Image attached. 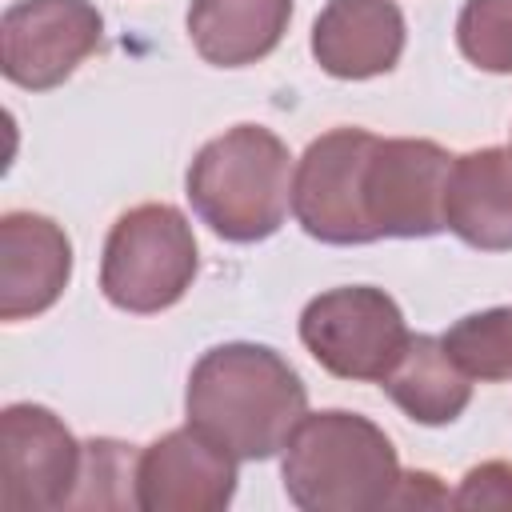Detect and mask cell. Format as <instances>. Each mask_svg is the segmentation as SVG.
<instances>
[{
  "label": "cell",
  "instance_id": "cell-1",
  "mask_svg": "<svg viewBox=\"0 0 512 512\" xmlns=\"http://www.w3.org/2000/svg\"><path fill=\"white\" fill-rule=\"evenodd\" d=\"M308 408L300 372L264 344L208 348L184 392V412L196 432L236 460H268L284 448Z\"/></svg>",
  "mask_w": 512,
  "mask_h": 512
},
{
  "label": "cell",
  "instance_id": "cell-2",
  "mask_svg": "<svg viewBox=\"0 0 512 512\" xmlns=\"http://www.w3.org/2000/svg\"><path fill=\"white\" fill-rule=\"evenodd\" d=\"M280 476L304 512H372L392 504L400 460L368 416L328 408L300 416L280 448Z\"/></svg>",
  "mask_w": 512,
  "mask_h": 512
},
{
  "label": "cell",
  "instance_id": "cell-3",
  "mask_svg": "<svg viewBox=\"0 0 512 512\" xmlns=\"http://www.w3.org/2000/svg\"><path fill=\"white\" fill-rule=\"evenodd\" d=\"M292 172L288 144L276 132L236 124L196 152L188 168V200L216 236L252 244L284 224L292 204Z\"/></svg>",
  "mask_w": 512,
  "mask_h": 512
},
{
  "label": "cell",
  "instance_id": "cell-4",
  "mask_svg": "<svg viewBox=\"0 0 512 512\" xmlns=\"http://www.w3.org/2000/svg\"><path fill=\"white\" fill-rule=\"evenodd\" d=\"M196 264V236L184 212L172 204H136L104 240L100 292L124 312L152 316L184 300Z\"/></svg>",
  "mask_w": 512,
  "mask_h": 512
},
{
  "label": "cell",
  "instance_id": "cell-5",
  "mask_svg": "<svg viewBox=\"0 0 512 512\" xmlns=\"http://www.w3.org/2000/svg\"><path fill=\"white\" fill-rule=\"evenodd\" d=\"M300 340L312 360L340 380H384L408 344L400 304L372 284L320 292L300 312Z\"/></svg>",
  "mask_w": 512,
  "mask_h": 512
},
{
  "label": "cell",
  "instance_id": "cell-6",
  "mask_svg": "<svg viewBox=\"0 0 512 512\" xmlns=\"http://www.w3.org/2000/svg\"><path fill=\"white\" fill-rule=\"evenodd\" d=\"M376 136L364 128H332L316 136L292 172L296 224L324 244L380 240L364 212V164Z\"/></svg>",
  "mask_w": 512,
  "mask_h": 512
},
{
  "label": "cell",
  "instance_id": "cell-7",
  "mask_svg": "<svg viewBox=\"0 0 512 512\" xmlns=\"http://www.w3.org/2000/svg\"><path fill=\"white\" fill-rule=\"evenodd\" d=\"M84 444L44 404H8L0 412V508L56 512L72 508Z\"/></svg>",
  "mask_w": 512,
  "mask_h": 512
},
{
  "label": "cell",
  "instance_id": "cell-8",
  "mask_svg": "<svg viewBox=\"0 0 512 512\" xmlns=\"http://www.w3.org/2000/svg\"><path fill=\"white\" fill-rule=\"evenodd\" d=\"M452 160L444 144L424 136H392L372 144L364 164V212L376 236L444 232V188Z\"/></svg>",
  "mask_w": 512,
  "mask_h": 512
},
{
  "label": "cell",
  "instance_id": "cell-9",
  "mask_svg": "<svg viewBox=\"0 0 512 512\" xmlns=\"http://www.w3.org/2000/svg\"><path fill=\"white\" fill-rule=\"evenodd\" d=\"M100 32L92 0H16L0 16V72L16 88L48 92L96 52Z\"/></svg>",
  "mask_w": 512,
  "mask_h": 512
},
{
  "label": "cell",
  "instance_id": "cell-10",
  "mask_svg": "<svg viewBox=\"0 0 512 512\" xmlns=\"http://www.w3.org/2000/svg\"><path fill=\"white\" fill-rule=\"evenodd\" d=\"M236 496V456L204 432L172 428L136 460V508L144 512H220Z\"/></svg>",
  "mask_w": 512,
  "mask_h": 512
},
{
  "label": "cell",
  "instance_id": "cell-11",
  "mask_svg": "<svg viewBox=\"0 0 512 512\" xmlns=\"http://www.w3.org/2000/svg\"><path fill=\"white\" fill-rule=\"evenodd\" d=\"M72 280V240L40 212L0 216V320L48 312Z\"/></svg>",
  "mask_w": 512,
  "mask_h": 512
},
{
  "label": "cell",
  "instance_id": "cell-12",
  "mask_svg": "<svg viewBox=\"0 0 512 512\" xmlns=\"http://www.w3.org/2000/svg\"><path fill=\"white\" fill-rule=\"evenodd\" d=\"M404 52V12L396 0H328L312 24V56L336 80H372Z\"/></svg>",
  "mask_w": 512,
  "mask_h": 512
},
{
  "label": "cell",
  "instance_id": "cell-13",
  "mask_svg": "<svg viewBox=\"0 0 512 512\" xmlns=\"http://www.w3.org/2000/svg\"><path fill=\"white\" fill-rule=\"evenodd\" d=\"M444 228L480 252L512 248V148H476L452 160Z\"/></svg>",
  "mask_w": 512,
  "mask_h": 512
},
{
  "label": "cell",
  "instance_id": "cell-14",
  "mask_svg": "<svg viewBox=\"0 0 512 512\" xmlns=\"http://www.w3.org/2000/svg\"><path fill=\"white\" fill-rule=\"evenodd\" d=\"M380 388L392 396V404L408 420L428 424V428L452 424L472 400V376L452 360L444 340L428 336V332H420V336L408 332V344L400 348V356L388 368V376L380 380Z\"/></svg>",
  "mask_w": 512,
  "mask_h": 512
},
{
  "label": "cell",
  "instance_id": "cell-15",
  "mask_svg": "<svg viewBox=\"0 0 512 512\" xmlns=\"http://www.w3.org/2000/svg\"><path fill=\"white\" fill-rule=\"evenodd\" d=\"M292 0H192L188 36L216 68L264 60L288 32Z\"/></svg>",
  "mask_w": 512,
  "mask_h": 512
},
{
  "label": "cell",
  "instance_id": "cell-16",
  "mask_svg": "<svg viewBox=\"0 0 512 512\" xmlns=\"http://www.w3.org/2000/svg\"><path fill=\"white\" fill-rule=\"evenodd\" d=\"M440 340L472 380H512V308L472 312L456 320Z\"/></svg>",
  "mask_w": 512,
  "mask_h": 512
},
{
  "label": "cell",
  "instance_id": "cell-17",
  "mask_svg": "<svg viewBox=\"0 0 512 512\" xmlns=\"http://www.w3.org/2000/svg\"><path fill=\"white\" fill-rule=\"evenodd\" d=\"M136 460L132 444L120 440H88L84 444V464H80V484L72 496V508H120L136 504Z\"/></svg>",
  "mask_w": 512,
  "mask_h": 512
},
{
  "label": "cell",
  "instance_id": "cell-18",
  "mask_svg": "<svg viewBox=\"0 0 512 512\" xmlns=\"http://www.w3.org/2000/svg\"><path fill=\"white\" fill-rule=\"evenodd\" d=\"M456 44L480 72L508 76L512 72V0H468L456 20Z\"/></svg>",
  "mask_w": 512,
  "mask_h": 512
},
{
  "label": "cell",
  "instance_id": "cell-19",
  "mask_svg": "<svg viewBox=\"0 0 512 512\" xmlns=\"http://www.w3.org/2000/svg\"><path fill=\"white\" fill-rule=\"evenodd\" d=\"M452 504L456 508H512V464L484 460V464L468 468Z\"/></svg>",
  "mask_w": 512,
  "mask_h": 512
},
{
  "label": "cell",
  "instance_id": "cell-20",
  "mask_svg": "<svg viewBox=\"0 0 512 512\" xmlns=\"http://www.w3.org/2000/svg\"><path fill=\"white\" fill-rule=\"evenodd\" d=\"M452 496L432 472H400V484L392 492L388 508H448Z\"/></svg>",
  "mask_w": 512,
  "mask_h": 512
}]
</instances>
